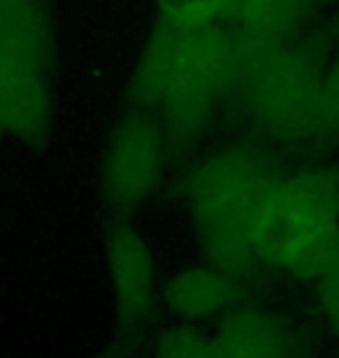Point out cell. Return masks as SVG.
Masks as SVG:
<instances>
[{
  "label": "cell",
  "mask_w": 339,
  "mask_h": 358,
  "mask_svg": "<svg viewBox=\"0 0 339 358\" xmlns=\"http://www.w3.org/2000/svg\"><path fill=\"white\" fill-rule=\"evenodd\" d=\"M235 89L228 26L158 21L128 87L131 107L161 121L172 145H191L212 128Z\"/></svg>",
  "instance_id": "cell-1"
},
{
  "label": "cell",
  "mask_w": 339,
  "mask_h": 358,
  "mask_svg": "<svg viewBox=\"0 0 339 358\" xmlns=\"http://www.w3.org/2000/svg\"><path fill=\"white\" fill-rule=\"evenodd\" d=\"M147 347V358H221L212 331L182 324H165L156 328Z\"/></svg>",
  "instance_id": "cell-10"
},
{
  "label": "cell",
  "mask_w": 339,
  "mask_h": 358,
  "mask_svg": "<svg viewBox=\"0 0 339 358\" xmlns=\"http://www.w3.org/2000/svg\"><path fill=\"white\" fill-rule=\"evenodd\" d=\"M158 21L186 26H233L242 0H156Z\"/></svg>",
  "instance_id": "cell-11"
},
{
  "label": "cell",
  "mask_w": 339,
  "mask_h": 358,
  "mask_svg": "<svg viewBox=\"0 0 339 358\" xmlns=\"http://www.w3.org/2000/svg\"><path fill=\"white\" fill-rule=\"evenodd\" d=\"M209 331L221 358H319L314 324L256 296H247Z\"/></svg>",
  "instance_id": "cell-8"
},
{
  "label": "cell",
  "mask_w": 339,
  "mask_h": 358,
  "mask_svg": "<svg viewBox=\"0 0 339 358\" xmlns=\"http://www.w3.org/2000/svg\"><path fill=\"white\" fill-rule=\"evenodd\" d=\"M312 324L339 354V268L309 286Z\"/></svg>",
  "instance_id": "cell-12"
},
{
  "label": "cell",
  "mask_w": 339,
  "mask_h": 358,
  "mask_svg": "<svg viewBox=\"0 0 339 358\" xmlns=\"http://www.w3.org/2000/svg\"><path fill=\"white\" fill-rule=\"evenodd\" d=\"M54 35L40 0H0V121L28 147L52 135Z\"/></svg>",
  "instance_id": "cell-5"
},
{
  "label": "cell",
  "mask_w": 339,
  "mask_h": 358,
  "mask_svg": "<svg viewBox=\"0 0 339 358\" xmlns=\"http://www.w3.org/2000/svg\"><path fill=\"white\" fill-rule=\"evenodd\" d=\"M330 358H339V354H337V356H330Z\"/></svg>",
  "instance_id": "cell-18"
},
{
  "label": "cell",
  "mask_w": 339,
  "mask_h": 358,
  "mask_svg": "<svg viewBox=\"0 0 339 358\" xmlns=\"http://www.w3.org/2000/svg\"><path fill=\"white\" fill-rule=\"evenodd\" d=\"M7 138V131H5V126H3V121H0V145H3V140Z\"/></svg>",
  "instance_id": "cell-15"
},
{
  "label": "cell",
  "mask_w": 339,
  "mask_h": 358,
  "mask_svg": "<svg viewBox=\"0 0 339 358\" xmlns=\"http://www.w3.org/2000/svg\"><path fill=\"white\" fill-rule=\"evenodd\" d=\"M249 279L237 277L205 259L186 261L163 275L161 314L170 324L214 328L249 293Z\"/></svg>",
  "instance_id": "cell-9"
},
{
  "label": "cell",
  "mask_w": 339,
  "mask_h": 358,
  "mask_svg": "<svg viewBox=\"0 0 339 358\" xmlns=\"http://www.w3.org/2000/svg\"><path fill=\"white\" fill-rule=\"evenodd\" d=\"M326 73L312 47L293 42L237 84L251 131L263 147L302 152L339 138L328 117Z\"/></svg>",
  "instance_id": "cell-4"
},
{
  "label": "cell",
  "mask_w": 339,
  "mask_h": 358,
  "mask_svg": "<svg viewBox=\"0 0 339 358\" xmlns=\"http://www.w3.org/2000/svg\"><path fill=\"white\" fill-rule=\"evenodd\" d=\"M256 275L305 286L339 268V166L281 170L254 231Z\"/></svg>",
  "instance_id": "cell-3"
},
{
  "label": "cell",
  "mask_w": 339,
  "mask_h": 358,
  "mask_svg": "<svg viewBox=\"0 0 339 358\" xmlns=\"http://www.w3.org/2000/svg\"><path fill=\"white\" fill-rule=\"evenodd\" d=\"M84 358H121L117 352H100V354H91V356H84Z\"/></svg>",
  "instance_id": "cell-14"
},
{
  "label": "cell",
  "mask_w": 339,
  "mask_h": 358,
  "mask_svg": "<svg viewBox=\"0 0 339 358\" xmlns=\"http://www.w3.org/2000/svg\"><path fill=\"white\" fill-rule=\"evenodd\" d=\"M172 140L149 112L128 107L110 128L100 156V193L112 219H131L158 196Z\"/></svg>",
  "instance_id": "cell-6"
},
{
  "label": "cell",
  "mask_w": 339,
  "mask_h": 358,
  "mask_svg": "<svg viewBox=\"0 0 339 358\" xmlns=\"http://www.w3.org/2000/svg\"><path fill=\"white\" fill-rule=\"evenodd\" d=\"M326 3H337L339 5V0H326Z\"/></svg>",
  "instance_id": "cell-17"
},
{
  "label": "cell",
  "mask_w": 339,
  "mask_h": 358,
  "mask_svg": "<svg viewBox=\"0 0 339 358\" xmlns=\"http://www.w3.org/2000/svg\"><path fill=\"white\" fill-rule=\"evenodd\" d=\"M281 168L261 142H228L207 152L184 182V207L200 259L254 279V231Z\"/></svg>",
  "instance_id": "cell-2"
},
{
  "label": "cell",
  "mask_w": 339,
  "mask_h": 358,
  "mask_svg": "<svg viewBox=\"0 0 339 358\" xmlns=\"http://www.w3.org/2000/svg\"><path fill=\"white\" fill-rule=\"evenodd\" d=\"M103 263L119 345H147L161 314L165 275L154 245L131 219H110L103 235Z\"/></svg>",
  "instance_id": "cell-7"
},
{
  "label": "cell",
  "mask_w": 339,
  "mask_h": 358,
  "mask_svg": "<svg viewBox=\"0 0 339 358\" xmlns=\"http://www.w3.org/2000/svg\"><path fill=\"white\" fill-rule=\"evenodd\" d=\"M251 3H254V0H242V12L247 10V7H249ZM242 12H240V14H242Z\"/></svg>",
  "instance_id": "cell-16"
},
{
  "label": "cell",
  "mask_w": 339,
  "mask_h": 358,
  "mask_svg": "<svg viewBox=\"0 0 339 358\" xmlns=\"http://www.w3.org/2000/svg\"><path fill=\"white\" fill-rule=\"evenodd\" d=\"M326 105H328V117L330 124L339 135V54L335 56L333 66L326 73Z\"/></svg>",
  "instance_id": "cell-13"
}]
</instances>
